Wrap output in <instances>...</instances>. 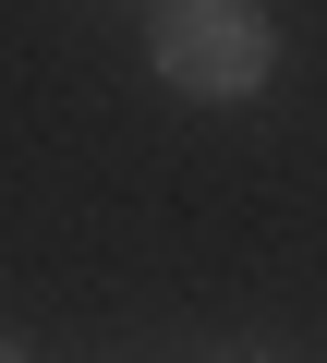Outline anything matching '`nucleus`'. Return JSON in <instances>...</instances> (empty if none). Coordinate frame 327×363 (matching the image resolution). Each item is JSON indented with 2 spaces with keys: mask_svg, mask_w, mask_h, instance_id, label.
<instances>
[{
  "mask_svg": "<svg viewBox=\"0 0 327 363\" xmlns=\"http://www.w3.org/2000/svg\"><path fill=\"white\" fill-rule=\"evenodd\" d=\"M145 73L194 109H243L279 73V13L267 0H157L145 13Z\"/></svg>",
  "mask_w": 327,
  "mask_h": 363,
  "instance_id": "1",
  "label": "nucleus"
},
{
  "mask_svg": "<svg viewBox=\"0 0 327 363\" xmlns=\"http://www.w3.org/2000/svg\"><path fill=\"white\" fill-rule=\"evenodd\" d=\"M0 363H37V351H25V339H0Z\"/></svg>",
  "mask_w": 327,
  "mask_h": 363,
  "instance_id": "2",
  "label": "nucleus"
}]
</instances>
